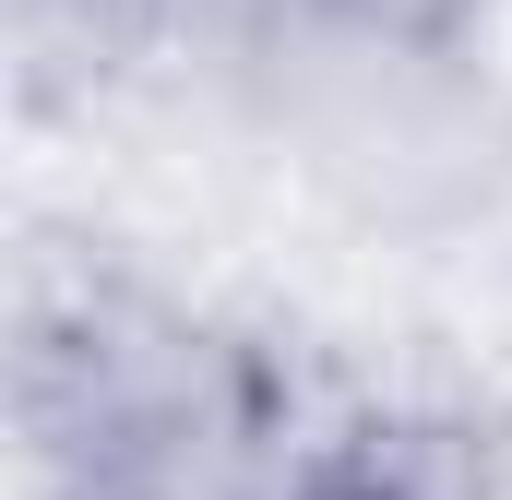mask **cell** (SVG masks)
I'll return each mask as SVG.
<instances>
[{"label": "cell", "instance_id": "obj_1", "mask_svg": "<svg viewBox=\"0 0 512 500\" xmlns=\"http://www.w3.org/2000/svg\"><path fill=\"white\" fill-rule=\"evenodd\" d=\"M167 24H179V0H12V36L36 72H120Z\"/></svg>", "mask_w": 512, "mask_h": 500}, {"label": "cell", "instance_id": "obj_2", "mask_svg": "<svg viewBox=\"0 0 512 500\" xmlns=\"http://www.w3.org/2000/svg\"><path fill=\"white\" fill-rule=\"evenodd\" d=\"M334 12H346V24H370V36H417V48H429V36H453L477 0H334Z\"/></svg>", "mask_w": 512, "mask_h": 500}]
</instances>
